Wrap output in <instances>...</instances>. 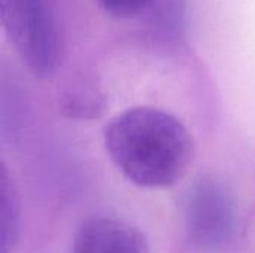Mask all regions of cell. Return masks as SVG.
<instances>
[{"label":"cell","mask_w":255,"mask_h":253,"mask_svg":"<svg viewBox=\"0 0 255 253\" xmlns=\"http://www.w3.org/2000/svg\"><path fill=\"white\" fill-rule=\"evenodd\" d=\"M106 151L117 169L143 188H167L188 171L194 145L172 113L140 106L118 113L105 128Z\"/></svg>","instance_id":"obj_1"},{"label":"cell","mask_w":255,"mask_h":253,"mask_svg":"<svg viewBox=\"0 0 255 253\" xmlns=\"http://www.w3.org/2000/svg\"><path fill=\"white\" fill-rule=\"evenodd\" d=\"M0 12L3 28L27 67L37 76H51L60 48L43 0H1Z\"/></svg>","instance_id":"obj_2"},{"label":"cell","mask_w":255,"mask_h":253,"mask_svg":"<svg viewBox=\"0 0 255 253\" xmlns=\"http://www.w3.org/2000/svg\"><path fill=\"white\" fill-rule=\"evenodd\" d=\"M236 209L230 194L212 180H202L188 194L190 237L205 249H218L232 240Z\"/></svg>","instance_id":"obj_3"},{"label":"cell","mask_w":255,"mask_h":253,"mask_svg":"<svg viewBox=\"0 0 255 253\" xmlns=\"http://www.w3.org/2000/svg\"><path fill=\"white\" fill-rule=\"evenodd\" d=\"M72 253H149L145 236L126 221L91 218L79 225Z\"/></svg>","instance_id":"obj_4"},{"label":"cell","mask_w":255,"mask_h":253,"mask_svg":"<svg viewBox=\"0 0 255 253\" xmlns=\"http://www.w3.org/2000/svg\"><path fill=\"white\" fill-rule=\"evenodd\" d=\"M106 107L102 92L90 85L69 88L61 97V110L73 119H97Z\"/></svg>","instance_id":"obj_5"},{"label":"cell","mask_w":255,"mask_h":253,"mask_svg":"<svg viewBox=\"0 0 255 253\" xmlns=\"http://www.w3.org/2000/svg\"><path fill=\"white\" fill-rule=\"evenodd\" d=\"M18 234V201L12 186L7 183L6 171L1 173V253L13 249Z\"/></svg>","instance_id":"obj_6"},{"label":"cell","mask_w":255,"mask_h":253,"mask_svg":"<svg viewBox=\"0 0 255 253\" xmlns=\"http://www.w3.org/2000/svg\"><path fill=\"white\" fill-rule=\"evenodd\" d=\"M99 7L114 18H133L146 10L154 0H96Z\"/></svg>","instance_id":"obj_7"}]
</instances>
